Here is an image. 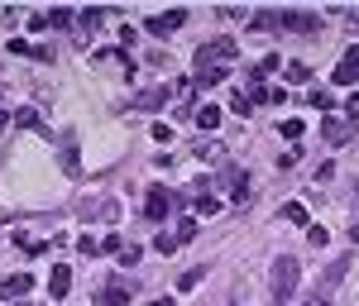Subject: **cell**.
I'll return each mask as SVG.
<instances>
[{"label":"cell","mask_w":359,"mask_h":306,"mask_svg":"<svg viewBox=\"0 0 359 306\" xmlns=\"http://www.w3.org/2000/svg\"><path fill=\"white\" fill-rule=\"evenodd\" d=\"M149 306H172V302H168V297H158V302H149Z\"/></svg>","instance_id":"cell-39"},{"label":"cell","mask_w":359,"mask_h":306,"mask_svg":"<svg viewBox=\"0 0 359 306\" xmlns=\"http://www.w3.org/2000/svg\"><path fill=\"white\" fill-rule=\"evenodd\" d=\"M125 249V239H120V235H106V239H101V253H120Z\"/></svg>","instance_id":"cell-27"},{"label":"cell","mask_w":359,"mask_h":306,"mask_svg":"<svg viewBox=\"0 0 359 306\" xmlns=\"http://www.w3.org/2000/svg\"><path fill=\"white\" fill-rule=\"evenodd\" d=\"M216 211H221V201H216V196L196 192V216H216Z\"/></svg>","instance_id":"cell-17"},{"label":"cell","mask_w":359,"mask_h":306,"mask_svg":"<svg viewBox=\"0 0 359 306\" xmlns=\"http://www.w3.org/2000/svg\"><path fill=\"white\" fill-rule=\"evenodd\" d=\"M345 25H350V29H359V10H345Z\"/></svg>","instance_id":"cell-34"},{"label":"cell","mask_w":359,"mask_h":306,"mask_svg":"<svg viewBox=\"0 0 359 306\" xmlns=\"http://www.w3.org/2000/svg\"><path fill=\"white\" fill-rule=\"evenodd\" d=\"M172 235H177V244H187V239H196V221H182L177 230H172Z\"/></svg>","instance_id":"cell-23"},{"label":"cell","mask_w":359,"mask_h":306,"mask_svg":"<svg viewBox=\"0 0 359 306\" xmlns=\"http://www.w3.org/2000/svg\"><path fill=\"white\" fill-rule=\"evenodd\" d=\"M345 62H355V67H359V43H350V53H345Z\"/></svg>","instance_id":"cell-35"},{"label":"cell","mask_w":359,"mask_h":306,"mask_svg":"<svg viewBox=\"0 0 359 306\" xmlns=\"http://www.w3.org/2000/svg\"><path fill=\"white\" fill-rule=\"evenodd\" d=\"M350 239H355V244H359V221H355V225H350Z\"/></svg>","instance_id":"cell-38"},{"label":"cell","mask_w":359,"mask_h":306,"mask_svg":"<svg viewBox=\"0 0 359 306\" xmlns=\"http://www.w3.org/2000/svg\"><path fill=\"white\" fill-rule=\"evenodd\" d=\"M306 306H331V302H326V297H321V292H316V297H311V302H306Z\"/></svg>","instance_id":"cell-36"},{"label":"cell","mask_w":359,"mask_h":306,"mask_svg":"<svg viewBox=\"0 0 359 306\" xmlns=\"http://www.w3.org/2000/svg\"><path fill=\"white\" fill-rule=\"evenodd\" d=\"M345 273H350V263H345V258H340V263H331V273H326V282H321V287L331 292V287H335L340 278H345ZM326 292H321V297H326Z\"/></svg>","instance_id":"cell-16"},{"label":"cell","mask_w":359,"mask_h":306,"mask_svg":"<svg viewBox=\"0 0 359 306\" xmlns=\"http://www.w3.org/2000/svg\"><path fill=\"white\" fill-rule=\"evenodd\" d=\"M283 29H292V34H316V29H321V15H311V10H283Z\"/></svg>","instance_id":"cell-6"},{"label":"cell","mask_w":359,"mask_h":306,"mask_svg":"<svg viewBox=\"0 0 359 306\" xmlns=\"http://www.w3.org/2000/svg\"><path fill=\"white\" fill-rule=\"evenodd\" d=\"M154 249H158V253H172V249H177V235H168V230H163V235L154 239Z\"/></svg>","instance_id":"cell-25"},{"label":"cell","mask_w":359,"mask_h":306,"mask_svg":"<svg viewBox=\"0 0 359 306\" xmlns=\"http://www.w3.org/2000/svg\"><path fill=\"white\" fill-rule=\"evenodd\" d=\"M15 125H20V130H34V134H48V125L39 120L34 106H20V111H15Z\"/></svg>","instance_id":"cell-12"},{"label":"cell","mask_w":359,"mask_h":306,"mask_svg":"<svg viewBox=\"0 0 359 306\" xmlns=\"http://www.w3.org/2000/svg\"><path fill=\"white\" fill-rule=\"evenodd\" d=\"M130 292H135L130 273H115V278L106 282V292H101V306H130Z\"/></svg>","instance_id":"cell-5"},{"label":"cell","mask_w":359,"mask_h":306,"mask_svg":"<svg viewBox=\"0 0 359 306\" xmlns=\"http://www.w3.org/2000/svg\"><path fill=\"white\" fill-rule=\"evenodd\" d=\"M62 172H67V177H82V163H77V148H72V144L62 148Z\"/></svg>","instance_id":"cell-15"},{"label":"cell","mask_w":359,"mask_h":306,"mask_svg":"<svg viewBox=\"0 0 359 306\" xmlns=\"http://www.w3.org/2000/svg\"><path fill=\"white\" fill-rule=\"evenodd\" d=\"M335 82H340V86L359 82V67H355V62H340V67H335Z\"/></svg>","instance_id":"cell-18"},{"label":"cell","mask_w":359,"mask_h":306,"mask_svg":"<svg viewBox=\"0 0 359 306\" xmlns=\"http://www.w3.org/2000/svg\"><path fill=\"white\" fill-rule=\"evenodd\" d=\"M201 273H206V268H187V273H182V278H177V287H182V292H192L196 282H201Z\"/></svg>","instance_id":"cell-21"},{"label":"cell","mask_w":359,"mask_h":306,"mask_svg":"<svg viewBox=\"0 0 359 306\" xmlns=\"http://www.w3.org/2000/svg\"><path fill=\"white\" fill-rule=\"evenodd\" d=\"M172 206H177V196L168 192V187H149V192H144V216H149V221H168Z\"/></svg>","instance_id":"cell-3"},{"label":"cell","mask_w":359,"mask_h":306,"mask_svg":"<svg viewBox=\"0 0 359 306\" xmlns=\"http://www.w3.org/2000/svg\"><path fill=\"white\" fill-rule=\"evenodd\" d=\"M67 292H72V268H67V263H57L53 278H48V297H53V302H62Z\"/></svg>","instance_id":"cell-10"},{"label":"cell","mask_w":359,"mask_h":306,"mask_svg":"<svg viewBox=\"0 0 359 306\" xmlns=\"http://www.w3.org/2000/svg\"><path fill=\"white\" fill-rule=\"evenodd\" d=\"M48 25H53V29H67V25H72V15H67V10H53V15H48Z\"/></svg>","instance_id":"cell-29"},{"label":"cell","mask_w":359,"mask_h":306,"mask_svg":"<svg viewBox=\"0 0 359 306\" xmlns=\"http://www.w3.org/2000/svg\"><path fill=\"white\" fill-rule=\"evenodd\" d=\"M115 258H120V268H135V263H139V249H135V244H125Z\"/></svg>","instance_id":"cell-24"},{"label":"cell","mask_w":359,"mask_h":306,"mask_svg":"<svg viewBox=\"0 0 359 306\" xmlns=\"http://www.w3.org/2000/svg\"><path fill=\"white\" fill-rule=\"evenodd\" d=\"M192 120H196V130H206V134H211V130L221 125V106H201V111H196Z\"/></svg>","instance_id":"cell-13"},{"label":"cell","mask_w":359,"mask_h":306,"mask_svg":"<svg viewBox=\"0 0 359 306\" xmlns=\"http://www.w3.org/2000/svg\"><path fill=\"white\" fill-rule=\"evenodd\" d=\"M235 62H240V43H235V39H211V43L196 48V77L192 82L201 86V91H206V86H221Z\"/></svg>","instance_id":"cell-1"},{"label":"cell","mask_w":359,"mask_h":306,"mask_svg":"<svg viewBox=\"0 0 359 306\" xmlns=\"http://www.w3.org/2000/svg\"><path fill=\"white\" fill-rule=\"evenodd\" d=\"M264 72H278V53H264V57H259V77H264Z\"/></svg>","instance_id":"cell-30"},{"label":"cell","mask_w":359,"mask_h":306,"mask_svg":"<svg viewBox=\"0 0 359 306\" xmlns=\"http://www.w3.org/2000/svg\"><path fill=\"white\" fill-rule=\"evenodd\" d=\"M311 106H316V111H331V106H335V96H331V91H321V86H316V91H311Z\"/></svg>","instance_id":"cell-22"},{"label":"cell","mask_w":359,"mask_h":306,"mask_svg":"<svg viewBox=\"0 0 359 306\" xmlns=\"http://www.w3.org/2000/svg\"><path fill=\"white\" fill-rule=\"evenodd\" d=\"M355 130H359V125H350V120H335V115H331V120H321V134H326L331 144H350V139H355Z\"/></svg>","instance_id":"cell-9"},{"label":"cell","mask_w":359,"mask_h":306,"mask_svg":"<svg viewBox=\"0 0 359 306\" xmlns=\"http://www.w3.org/2000/svg\"><path fill=\"white\" fill-rule=\"evenodd\" d=\"M10 120H15V115H10V111H5V106H0V125H10Z\"/></svg>","instance_id":"cell-37"},{"label":"cell","mask_w":359,"mask_h":306,"mask_svg":"<svg viewBox=\"0 0 359 306\" xmlns=\"http://www.w3.org/2000/svg\"><path fill=\"white\" fill-rule=\"evenodd\" d=\"M306 239H311L316 249H326V244H331V235H326V225H311V230H306Z\"/></svg>","instance_id":"cell-20"},{"label":"cell","mask_w":359,"mask_h":306,"mask_svg":"<svg viewBox=\"0 0 359 306\" xmlns=\"http://www.w3.org/2000/svg\"><path fill=\"white\" fill-rule=\"evenodd\" d=\"M287 77H292V82H306V77H311V67H306V62H287Z\"/></svg>","instance_id":"cell-26"},{"label":"cell","mask_w":359,"mask_h":306,"mask_svg":"<svg viewBox=\"0 0 359 306\" xmlns=\"http://www.w3.org/2000/svg\"><path fill=\"white\" fill-rule=\"evenodd\" d=\"M297 158H302V148H287V153L278 158V167H297Z\"/></svg>","instance_id":"cell-32"},{"label":"cell","mask_w":359,"mask_h":306,"mask_svg":"<svg viewBox=\"0 0 359 306\" xmlns=\"http://www.w3.org/2000/svg\"><path fill=\"white\" fill-rule=\"evenodd\" d=\"M225 20H249V10H240V5H221Z\"/></svg>","instance_id":"cell-31"},{"label":"cell","mask_w":359,"mask_h":306,"mask_svg":"<svg viewBox=\"0 0 359 306\" xmlns=\"http://www.w3.org/2000/svg\"><path fill=\"white\" fill-rule=\"evenodd\" d=\"M297 282H302V263H297L292 253H278V258H273V278H269V287H273L278 306H283L287 297H292V292H297Z\"/></svg>","instance_id":"cell-2"},{"label":"cell","mask_w":359,"mask_h":306,"mask_svg":"<svg viewBox=\"0 0 359 306\" xmlns=\"http://www.w3.org/2000/svg\"><path fill=\"white\" fill-rule=\"evenodd\" d=\"M345 115H350V125H359V96H350V101H345Z\"/></svg>","instance_id":"cell-33"},{"label":"cell","mask_w":359,"mask_h":306,"mask_svg":"<svg viewBox=\"0 0 359 306\" xmlns=\"http://www.w3.org/2000/svg\"><path fill=\"white\" fill-rule=\"evenodd\" d=\"M187 25V10H168V15H149L144 29L154 34V39H168V34H177V29Z\"/></svg>","instance_id":"cell-4"},{"label":"cell","mask_w":359,"mask_h":306,"mask_svg":"<svg viewBox=\"0 0 359 306\" xmlns=\"http://www.w3.org/2000/svg\"><path fill=\"white\" fill-rule=\"evenodd\" d=\"M149 134H154L158 144H172V125H168V120H154V125H149Z\"/></svg>","instance_id":"cell-19"},{"label":"cell","mask_w":359,"mask_h":306,"mask_svg":"<svg viewBox=\"0 0 359 306\" xmlns=\"http://www.w3.org/2000/svg\"><path fill=\"white\" fill-rule=\"evenodd\" d=\"M29 287H34V278H29V273H10V278L0 282V302H25Z\"/></svg>","instance_id":"cell-7"},{"label":"cell","mask_w":359,"mask_h":306,"mask_svg":"<svg viewBox=\"0 0 359 306\" xmlns=\"http://www.w3.org/2000/svg\"><path fill=\"white\" fill-rule=\"evenodd\" d=\"M230 306H245V302H230Z\"/></svg>","instance_id":"cell-40"},{"label":"cell","mask_w":359,"mask_h":306,"mask_svg":"<svg viewBox=\"0 0 359 306\" xmlns=\"http://www.w3.org/2000/svg\"><path fill=\"white\" fill-rule=\"evenodd\" d=\"M192 158H201L206 167H216V163H225V144L221 139H196L192 144Z\"/></svg>","instance_id":"cell-8"},{"label":"cell","mask_w":359,"mask_h":306,"mask_svg":"<svg viewBox=\"0 0 359 306\" xmlns=\"http://www.w3.org/2000/svg\"><path fill=\"white\" fill-rule=\"evenodd\" d=\"M283 221H287V225H302V230H311V221H306V206H302V201L283 206Z\"/></svg>","instance_id":"cell-14"},{"label":"cell","mask_w":359,"mask_h":306,"mask_svg":"<svg viewBox=\"0 0 359 306\" xmlns=\"http://www.w3.org/2000/svg\"><path fill=\"white\" fill-rule=\"evenodd\" d=\"M230 106H235V111H240V115H249V111H254V101H249L245 91H235V101H230Z\"/></svg>","instance_id":"cell-28"},{"label":"cell","mask_w":359,"mask_h":306,"mask_svg":"<svg viewBox=\"0 0 359 306\" xmlns=\"http://www.w3.org/2000/svg\"><path fill=\"white\" fill-rule=\"evenodd\" d=\"M163 101H168V86H149V91L135 96V111H158Z\"/></svg>","instance_id":"cell-11"}]
</instances>
